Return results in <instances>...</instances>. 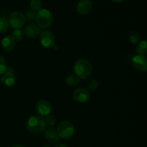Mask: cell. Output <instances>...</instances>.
Here are the masks:
<instances>
[{
  "mask_svg": "<svg viewBox=\"0 0 147 147\" xmlns=\"http://www.w3.org/2000/svg\"><path fill=\"white\" fill-rule=\"evenodd\" d=\"M75 74L80 79L86 80L89 78L93 73V66L86 59H79L76 62L73 67Z\"/></svg>",
  "mask_w": 147,
  "mask_h": 147,
  "instance_id": "cell-1",
  "label": "cell"
},
{
  "mask_svg": "<svg viewBox=\"0 0 147 147\" xmlns=\"http://www.w3.org/2000/svg\"><path fill=\"white\" fill-rule=\"evenodd\" d=\"M27 129L30 133L37 134L44 131L46 129L45 119L39 115L32 116L27 122Z\"/></svg>",
  "mask_w": 147,
  "mask_h": 147,
  "instance_id": "cell-2",
  "label": "cell"
},
{
  "mask_svg": "<svg viewBox=\"0 0 147 147\" xmlns=\"http://www.w3.org/2000/svg\"><path fill=\"white\" fill-rule=\"evenodd\" d=\"M36 24L40 28L47 29L52 25L53 17L50 11L46 9H42L37 12L36 15Z\"/></svg>",
  "mask_w": 147,
  "mask_h": 147,
  "instance_id": "cell-3",
  "label": "cell"
},
{
  "mask_svg": "<svg viewBox=\"0 0 147 147\" xmlns=\"http://www.w3.org/2000/svg\"><path fill=\"white\" fill-rule=\"evenodd\" d=\"M56 131L60 139L61 138V139H68L74 134L75 129L73 125L70 121H63L58 124Z\"/></svg>",
  "mask_w": 147,
  "mask_h": 147,
  "instance_id": "cell-4",
  "label": "cell"
},
{
  "mask_svg": "<svg viewBox=\"0 0 147 147\" xmlns=\"http://www.w3.org/2000/svg\"><path fill=\"white\" fill-rule=\"evenodd\" d=\"M9 24L14 30L20 29L24 25L26 22V18L24 14L20 11H14L9 18Z\"/></svg>",
  "mask_w": 147,
  "mask_h": 147,
  "instance_id": "cell-5",
  "label": "cell"
},
{
  "mask_svg": "<svg viewBox=\"0 0 147 147\" xmlns=\"http://www.w3.org/2000/svg\"><path fill=\"white\" fill-rule=\"evenodd\" d=\"M40 42L41 45L45 48H53L55 45V35L50 30L42 32L40 35Z\"/></svg>",
  "mask_w": 147,
  "mask_h": 147,
  "instance_id": "cell-6",
  "label": "cell"
},
{
  "mask_svg": "<svg viewBox=\"0 0 147 147\" xmlns=\"http://www.w3.org/2000/svg\"><path fill=\"white\" fill-rule=\"evenodd\" d=\"M132 64L136 70L140 72H146L147 70V59L144 55L138 54L132 58Z\"/></svg>",
  "mask_w": 147,
  "mask_h": 147,
  "instance_id": "cell-7",
  "label": "cell"
},
{
  "mask_svg": "<svg viewBox=\"0 0 147 147\" xmlns=\"http://www.w3.org/2000/svg\"><path fill=\"white\" fill-rule=\"evenodd\" d=\"M73 98L78 103H86L90 98V92L84 88H78L73 92Z\"/></svg>",
  "mask_w": 147,
  "mask_h": 147,
  "instance_id": "cell-8",
  "label": "cell"
},
{
  "mask_svg": "<svg viewBox=\"0 0 147 147\" xmlns=\"http://www.w3.org/2000/svg\"><path fill=\"white\" fill-rule=\"evenodd\" d=\"M52 111V106L47 100H41L36 104V111L39 116L44 117L50 114Z\"/></svg>",
  "mask_w": 147,
  "mask_h": 147,
  "instance_id": "cell-9",
  "label": "cell"
},
{
  "mask_svg": "<svg viewBox=\"0 0 147 147\" xmlns=\"http://www.w3.org/2000/svg\"><path fill=\"white\" fill-rule=\"evenodd\" d=\"M93 9V3L90 0H80L76 5V11L80 15L88 14Z\"/></svg>",
  "mask_w": 147,
  "mask_h": 147,
  "instance_id": "cell-10",
  "label": "cell"
},
{
  "mask_svg": "<svg viewBox=\"0 0 147 147\" xmlns=\"http://www.w3.org/2000/svg\"><path fill=\"white\" fill-rule=\"evenodd\" d=\"M41 34L40 28L35 23H30L27 24L24 29V34L29 38H35Z\"/></svg>",
  "mask_w": 147,
  "mask_h": 147,
  "instance_id": "cell-11",
  "label": "cell"
},
{
  "mask_svg": "<svg viewBox=\"0 0 147 147\" xmlns=\"http://www.w3.org/2000/svg\"><path fill=\"white\" fill-rule=\"evenodd\" d=\"M1 83L6 86L11 87L16 82V76L13 73V70H6L5 73L1 76L0 78Z\"/></svg>",
  "mask_w": 147,
  "mask_h": 147,
  "instance_id": "cell-12",
  "label": "cell"
},
{
  "mask_svg": "<svg viewBox=\"0 0 147 147\" xmlns=\"http://www.w3.org/2000/svg\"><path fill=\"white\" fill-rule=\"evenodd\" d=\"M45 138L50 142L51 144H55L60 141V137L57 135L55 129L53 127H49L45 131Z\"/></svg>",
  "mask_w": 147,
  "mask_h": 147,
  "instance_id": "cell-13",
  "label": "cell"
},
{
  "mask_svg": "<svg viewBox=\"0 0 147 147\" xmlns=\"http://www.w3.org/2000/svg\"><path fill=\"white\" fill-rule=\"evenodd\" d=\"M1 47L5 52H11L15 48V41L11 36H6L1 40Z\"/></svg>",
  "mask_w": 147,
  "mask_h": 147,
  "instance_id": "cell-14",
  "label": "cell"
},
{
  "mask_svg": "<svg viewBox=\"0 0 147 147\" xmlns=\"http://www.w3.org/2000/svg\"><path fill=\"white\" fill-rule=\"evenodd\" d=\"M80 83V79L76 74H71L65 79V84L69 87H76Z\"/></svg>",
  "mask_w": 147,
  "mask_h": 147,
  "instance_id": "cell-15",
  "label": "cell"
},
{
  "mask_svg": "<svg viewBox=\"0 0 147 147\" xmlns=\"http://www.w3.org/2000/svg\"><path fill=\"white\" fill-rule=\"evenodd\" d=\"M30 9L34 11H40L42 9V2L41 0H31L30 1Z\"/></svg>",
  "mask_w": 147,
  "mask_h": 147,
  "instance_id": "cell-16",
  "label": "cell"
},
{
  "mask_svg": "<svg viewBox=\"0 0 147 147\" xmlns=\"http://www.w3.org/2000/svg\"><path fill=\"white\" fill-rule=\"evenodd\" d=\"M136 51L140 55H145L147 53V42L146 40H143L139 44V45L136 47Z\"/></svg>",
  "mask_w": 147,
  "mask_h": 147,
  "instance_id": "cell-17",
  "label": "cell"
},
{
  "mask_svg": "<svg viewBox=\"0 0 147 147\" xmlns=\"http://www.w3.org/2000/svg\"><path fill=\"white\" fill-rule=\"evenodd\" d=\"M9 24L8 20L4 17H0V33H4L8 30Z\"/></svg>",
  "mask_w": 147,
  "mask_h": 147,
  "instance_id": "cell-18",
  "label": "cell"
},
{
  "mask_svg": "<svg viewBox=\"0 0 147 147\" xmlns=\"http://www.w3.org/2000/svg\"><path fill=\"white\" fill-rule=\"evenodd\" d=\"M24 17H25L26 20H27L30 22H32L35 20L36 15H37V12L34 10L29 9L26 10L25 13H24Z\"/></svg>",
  "mask_w": 147,
  "mask_h": 147,
  "instance_id": "cell-19",
  "label": "cell"
},
{
  "mask_svg": "<svg viewBox=\"0 0 147 147\" xmlns=\"http://www.w3.org/2000/svg\"><path fill=\"white\" fill-rule=\"evenodd\" d=\"M139 40H140V35H139V33L138 32L133 31L129 34V41L131 44H137L139 42Z\"/></svg>",
  "mask_w": 147,
  "mask_h": 147,
  "instance_id": "cell-20",
  "label": "cell"
},
{
  "mask_svg": "<svg viewBox=\"0 0 147 147\" xmlns=\"http://www.w3.org/2000/svg\"><path fill=\"white\" fill-rule=\"evenodd\" d=\"M99 83L98 82L97 80L96 79H90L89 80V81L87 83V88L89 90H91V91H94L96 89L98 88Z\"/></svg>",
  "mask_w": 147,
  "mask_h": 147,
  "instance_id": "cell-21",
  "label": "cell"
},
{
  "mask_svg": "<svg viewBox=\"0 0 147 147\" xmlns=\"http://www.w3.org/2000/svg\"><path fill=\"white\" fill-rule=\"evenodd\" d=\"M11 37L14 40V41H20L22 40L23 37V33L22 30L20 29H17V30H14L11 32Z\"/></svg>",
  "mask_w": 147,
  "mask_h": 147,
  "instance_id": "cell-22",
  "label": "cell"
},
{
  "mask_svg": "<svg viewBox=\"0 0 147 147\" xmlns=\"http://www.w3.org/2000/svg\"><path fill=\"white\" fill-rule=\"evenodd\" d=\"M56 121H57V119L53 115H48L47 116H46L45 119V122L46 124L49 125L50 126H53L55 124Z\"/></svg>",
  "mask_w": 147,
  "mask_h": 147,
  "instance_id": "cell-23",
  "label": "cell"
},
{
  "mask_svg": "<svg viewBox=\"0 0 147 147\" xmlns=\"http://www.w3.org/2000/svg\"><path fill=\"white\" fill-rule=\"evenodd\" d=\"M7 70V63L2 56L0 55V76H2Z\"/></svg>",
  "mask_w": 147,
  "mask_h": 147,
  "instance_id": "cell-24",
  "label": "cell"
},
{
  "mask_svg": "<svg viewBox=\"0 0 147 147\" xmlns=\"http://www.w3.org/2000/svg\"><path fill=\"white\" fill-rule=\"evenodd\" d=\"M55 147H67L65 144H56Z\"/></svg>",
  "mask_w": 147,
  "mask_h": 147,
  "instance_id": "cell-25",
  "label": "cell"
},
{
  "mask_svg": "<svg viewBox=\"0 0 147 147\" xmlns=\"http://www.w3.org/2000/svg\"><path fill=\"white\" fill-rule=\"evenodd\" d=\"M111 1L115 3H121L123 2V1H124L125 0H111Z\"/></svg>",
  "mask_w": 147,
  "mask_h": 147,
  "instance_id": "cell-26",
  "label": "cell"
},
{
  "mask_svg": "<svg viewBox=\"0 0 147 147\" xmlns=\"http://www.w3.org/2000/svg\"><path fill=\"white\" fill-rule=\"evenodd\" d=\"M12 147H24V146H22V145H20V144H17V145H14Z\"/></svg>",
  "mask_w": 147,
  "mask_h": 147,
  "instance_id": "cell-27",
  "label": "cell"
},
{
  "mask_svg": "<svg viewBox=\"0 0 147 147\" xmlns=\"http://www.w3.org/2000/svg\"><path fill=\"white\" fill-rule=\"evenodd\" d=\"M43 147H50V146H49V145H45V146H43Z\"/></svg>",
  "mask_w": 147,
  "mask_h": 147,
  "instance_id": "cell-28",
  "label": "cell"
}]
</instances>
